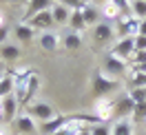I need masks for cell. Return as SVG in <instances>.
<instances>
[{
	"instance_id": "7",
	"label": "cell",
	"mask_w": 146,
	"mask_h": 135,
	"mask_svg": "<svg viewBox=\"0 0 146 135\" xmlns=\"http://www.w3.org/2000/svg\"><path fill=\"white\" fill-rule=\"evenodd\" d=\"M16 135H40V126L29 113H18V117L11 122Z\"/></svg>"
},
{
	"instance_id": "3",
	"label": "cell",
	"mask_w": 146,
	"mask_h": 135,
	"mask_svg": "<svg viewBox=\"0 0 146 135\" xmlns=\"http://www.w3.org/2000/svg\"><path fill=\"white\" fill-rule=\"evenodd\" d=\"M117 84H119V80H113V78H109V75H104V73H102V69L93 71L91 91L98 95V98H109V93L117 89Z\"/></svg>"
},
{
	"instance_id": "40",
	"label": "cell",
	"mask_w": 146,
	"mask_h": 135,
	"mask_svg": "<svg viewBox=\"0 0 146 135\" xmlns=\"http://www.w3.org/2000/svg\"><path fill=\"white\" fill-rule=\"evenodd\" d=\"M5 120V115H2V100H0V122Z\"/></svg>"
},
{
	"instance_id": "10",
	"label": "cell",
	"mask_w": 146,
	"mask_h": 135,
	"mask_svg": "<svg viewBox=\"0 0 146 135\" xmlns=\"http://www.w3.org/2000/svg\"><path fill=\"white\" fill-rule=\"evenodd\" d=\"M38 45L42 47L44 51L53 53V51H58L60 45H62V36H60L58 31H42V33H38Z\"/></svg>"
},
{
	"instance_id": "23",
	"label": "cell",
	"mask_w": 146,
	"mask_h": 135,
	"mask_svg": "<svg viewBox=\"0 0 146 135\" xmlns=\"http://www.w3.org/2000/svg\"><path fill=\"white\" fill-rule=\"evenodd\" d=\"M66 27H71V31H75V33H82L84 29H86V22H84L80 9L71 11V18H69V25H66Z\"/></svg>"
},
{
	"instance_id": "27",
	"label": "cell",
	"mask_w": 146,
	"mask_h": 135,
	"mask_svg": "<svg viewBox=\"0 0 146 135\" xmlns=\"http://www.w3.org/2000/svg\"><path fill=\"white\" fill-rule=\"evenodd\" d=\"M131 2V16L137 20H146V0H128Z\"/></svg>"
},
{
	"instance_id": "6",
	"label": "cell",
	"mask_w": 146,
	"mask_h": 135,
	"mask_svg": "<svg viewBox=\"0 0 146 135\" xmlns=\"http://www.w3.org/2000/svg\"><path fill=\"white\" fill-rule=\"evenodd\" d=\"M139 22H142V20L133 18V16H122V18L113 25V27H115V38H135V36H139Z\"/></svg>"
},
{
	"instance_id": "35",
	"label": "cell",
	"mask_w": 146,
	"mask_h": 135,
	"mask_svg": "<svg viewBox=\"0 0 146 135\" xmlns=\"http://www.w3.org/2000/svg\"><path fill=\"white\" fill-rule=\"evenodd\" d=\"M0 135H11V128H9L7 124H5V122L0 124Z\"/></svg>"
},
{
	"instance_id": "12",
	"label": "cell",
	"mask_w": 146,
	"mask_h": 135,
	"mask_svg": "<svg viewBox=\"0 0 146 135\" xmlns=\"http://www.w3.org/2000/svg\"><path fill=\"white\" fill-rule=\"evenodd\" d=\"M113 38H115V27H113L111 22H104V20H102L100 25L93 27V40H95V42L104 45V42H111Z\"/></svg>"
},
{
	"instance_id": "28",
	"label": "cell",
	"mask_w": 146,
	"mask_h": 135,
	"mask_svg": "<svg viewBox=\"0 0 146 135\" xmlns=\"http://www.w3.org/2000/svg\"><path fill=\"white\" fill-rule=\"evenodd\" d=\"M131 122H133V124H142V122H146V102L135 104L133 115H131Z\"/></svg>"
},
{
	"instance_id": "20",
	"label": "cell",
	"mask_w": 146,
	"mask_h": 135,
	"mask_svg": "<svg viewBox=\"0 0 146 135\" xmlns=\"http://www.w3.org/2000/svg\"><path fill=\"white\" fill-rule=\"evenodd\" d=\"M36 36H38V31H33L27 22H20V25L13 27V38H16L18 42H31Z\"/></svg>"
},
{
	"instance_id": "14",
	"label": "cell",
	"mask_w": 146,
	"mask_h": 135,
	"mask_svg": "<svg viewBox=\"0 0 146 135\" xmlns=\"http://www.w3.org/2000/svg\"><path fill=\"white\" fill-rule=\"evenodd\" d=\"M66 122H69V115H55V117H51V120H46V122H40V124H38V126H40V135H53V133H58Z\"/></svg>"
},
{
	"instance_id": "37",
	"label": "cell",
	"mask_w": 146,
	"mask_h": 135,
	"mask_svg": "<svg viewBox=\"0 0 146 135\" xmlns=\"http://www.w3.org/2000/svg\"><path fill=\"white\" fill-rule=\"evenodd\" d=\"M89 2H91V5H95V7H98V5H104L106 0H89Z\"/></svg>"
},
{
	"instance_id": "8",
	"label": "cell",
	"mask_w": 146,
	"mask_h": 135,
	"mask_svg": "<svg viewBox=\"0 0 146 135\" xmlns=\"http://www.w3.org/2000/svg\"><path fill=\"white\" fill-rule=\"evenodd\" d=\"M25 22H27L33 31H38V33H42V31H51V29H53V25H55L51 11H40V13H36V16L27 18Z\"/></svg>"
},
{
	"instance_id": "13",
	"label": "cell",
	"mask_w": 146,
	"mask_h": 135,
	"mask_svg": "<svg viewBox=\"0 0 146 135\" xmlns=\"http://www.w3.org/2000/svg\"><path fill=\"white\" fill-rule=\"evenodd\" d=\"M133 108H135V102L131 100L128 93L122 95L119 100H115V117H117V120H131Z\"/></svg>"
},
{
	"instance_id": "38",
	"label": "cell",
	"mask_w": 146,
	"mask_h": 135,
	"mask_svg": "<svg viewBox=\"0 0 146 135\" xmlns=\"http://www.w3.org/2000/svg\"><path fill=\"white\" fill-rule=\"evenodd\" d=\"M2 2H11V5H16V2H25V5H27V0H2Z\"/></svg>"
},
{
	"instance_id": "43",
	"label": "cell",
	"mask_w": 146,
	"mask_h": 135,
	"mask_svg": "<svg viewBox=\"0 0 146 135\" xmlns=\"http://www.w3.org/2000/svg\"><path fill=\"white\" fill-rule=\"evenodd\" d=\"M82 2H89V0H82Z\"/></svg>"
},
{
	"instance_id": "17",
	"label": "cell",
	"mask_w": 146,
	"mask_h": 135,
	"mask_svg": "<svg viewBox=\"0 0 146 135\" xmlns=\"http://www.w3.org/2000/svg\"><path fill=\"white\" fill-rule=\"evenodd\" d=\"M100 16L104 18V22H111V25H115L119 18H122V11L111 2V0H106L104 5H100Z\"/></svg>"
},
{
	"instance_id": "11",
	"label": "cell",
	"mask_w": 146,
	"mask_h": 135,
	"mask_svg": "<svg viewBox=\"0 0 146 135\" xmlns=\"http://www.w3.org/2000/svg\"><path fill=\"white\" fill-rule=\"evenodd\" d=\"M20 113V104L18 100H16V95L11 93V95H7V98H2V115H5V124H11L16 117H18Z\"/></svg>"
},
{
	"instance_id": "15",
	"label": "cell",
	"mask_w": 146,
	"mask_h": 135,
	"mask_svg": "<svg viewBox=\"0 0 146 135\" xmlns=\"http://www.w3.org/2000/svg\"><path fill=\"white\" fill-rule=\"evenodd\" d=\"M80 13H82V18H84V22H86V27H95V25H100V22H102L100 7H95V5H91V2L82 5Z\"/></svg>"
},
{
	"instance_id": "32",
	"label": "cell",
	"mask_w": 146,
	"mask_h": 135,
	"mask_svg": "<svg viewBox=\"0 0 146 135\" xmlns=\"http://www.w3.org/2000/svg\"><path fill=\"white\" fill-rule=\"evenodd\" d=\"M60 5H64L71 11H78V9H82V5H86V2H82V0H60Z\"/></svg>"
},
{
	"instance_id": "44",
	"label": "cell",
	"mask_w": 146,
	"mask_h": 135,
	"mask_svg": "<svg viewBox=\"0 0 146 135\" xmlns=\"http://www.w3.org/2000/svg\"><path fill=\"white\" fill-rule=\"evenodd\" d=\"M53 2H60V0H53Z\"/></svg>"
},
{
	"instance_id": "18",
	"label": "cell",
	"mask_w": 146,
	"mask_h": 135,
	"mask_svg": "<svg viewBox=\"0 0 146 135\" xmlns=\"http://www.w3.org/2000/svg\"><path fill=\"white\" fill-rule=\"evenodd\" d=\"M55 2L53 0H27V13H25V18H31V16H36L40 11H51Z\"/></svg>"
},
{
	"instance_id": "22",
	"label": "cell",
	"mask_w": 146,
	"mask_h": 135,
	"mask_svg": "<svg viewBox=\"0 0 146 135\" xmlns=\"http://www.w3.org/2000/svg\"><path fill=\"white\" fill-rule=\"evenodd\" d=\"M80 45H82V33L69 31V33H64V36H62V47H64V49L73 51V49H78Z\"/></svg>"
},
{
	"instance_id": "25",
	"label": "cell",
	"mask_w": 146,
	"mask_h": 135,
	"mask_svg": "<svg viewBox=\"0 0 146 135\" xmlns=\"http://www.w3.org/2000/svg\"><path fill=\"white\" fill-rule=\"evenodd\" d=\"M13 89H16V82H13V78H11L9 73H5V75L0 78V100L7 98V95H11V93H13Z\"/></svg>"
},
{
	"instance_id": "41",
	"label": "cell",
	"mask_w": 146,
	"mask_h": 135,
	"mask_svg": "<svg viewBox=\"0 0 146 135\" xmlns=\"http://www.w3.org/2000/svg\"><path fill=\"white\" fill-rule=\"evenodd\" d=\"M82 135H91V133H89V128H86V131H84V133H82Z\"/></svg>"
},
{
	"instance_id": "5",
	"label": "cell",
	"mask_w": 146,
	"mask_h": 135,
	"mask_svg": "<svg viewBox=\"0 0 146 135\" xmlns=\"http://www.w3.org/2000/svg\"><path fill=\"white\" fill-rule=\"evenodd\" d=\"M91 113L100 120L102 124L111 122V120L115 117V100H111V98H95V102H93V106H91Z\"/></svg>"
},
{
	"instance_id": "29",
	"label": "cell",
	"mask_w": 146,
	"mask_h": 135,
	"mask_svg": "<svg viewBox=\"0 0 146 135\" xmlns=\"http://www.w3.org/2000/svg\"><path fill=\"white\" fill-rule=\"evenodd\" d=\"M128 95H131V100H133L135 104H139V102H146V86L131 89V91H128Z\"/></svg>"
},
{
	"instance_id": "42",
	"label": "cell",
	"mask_w": 146,
	"mask_h": 135,
	"mask_svg": "<svg viewBox=\"0 0 146 135\" xmlns=\"http://www.w3.org/2000/svg\"><path fill=\"white\" fill-rule=\"evenodd\" d=\"M2 75H5V73H2V71H0V78H2Z\"/></svg>"
},
{
	"instance_id": "16",
	"label": "cell",
	"mask_w": 146,
	"mask_h": 135,
	"mask_svg": "<svg viewBox=\"0 0 146 135\" xmlns=\"http://www.w3.org/2000/svg\"><path fill=\"white\" fill-rule=\"evenodd\" d=\"M20 55H22V49L20 45H13V42H7V45L0 47V62H16L20 60Z\"/></svg>"
},
{
	"instance_id": "36",
	"label": "cell",
	"mask_w": 146,
	"mask_h": 135,
	"mask_svg": "<svg viewBox=\"0 0 146 135\" xmlns=\"http://www.w3.org/2000/svg\"><path fill=\"white\" fill-rule=\"evenodd\" d=\"M139 36H146V20L139 22Z\"/></svg>"
},
{
	"instance_id": "1",
	"label": "cell",
	"mask_w": 146,
	"mask_h": 135,
	"mask_svg": "<svg viewBox=\"0 0 146 135\" xmlns=\"http://www.w3.org/2000/svg\"><path fill=\"white\" fill-rule=\"evenodd\" d=\"M40 89V75L33 73V75H29L25 80H20L16 84V89H13V95L18 100L20 108H27L31 102H33V95H36V91Z\"/></svg>"
},
{
	"instance_id": "4",
	"label": "cell",
	"mask_w": 146,
	"mask_h": 135,
	"mask_svg": "<svg viewBox=\"0 0 146 135\" xmlns=\"http://www.w3.org/2000/svg\"><path fill=\"white\" fill-rule=\"evenodd\" d=\"M27 113L33 117L36 122H46V120H51V117L60 115V113L55 111L53 104H49L44 100H33V102L27 106Z\"/></svg>"
},
{
	"instance_id": "2",
	"label": "cell",
	"mask_w": 146,
	"mask_h": 135,
	"mask_svg": "<svg viewBox=\"0 0 146 135\" xmlns=\"http://www.w3.org/2000/svg\"><path fill=\"white\" fill-rule=\"evenodd\" d=\"M102 73L109 75V78H113V80H119L122 75L128 73V62L126 60H119L117 55H113L111 51H106L104 58H102Z\"/></svg>"
},
{
	"instance_id": "19",
	"label": "cell",
	"mask_w": 146,
	"mask_h": 135,
	"mask_svg": "<svg viewBox=\"0 0 146 135\" xmlns=\"http://www.w3.org/2000/svg\"><path fill=\"white\" fill-rule=\"evenodd\" d=\"M51 16H53L55 27H64V25H69V18H71V9H66L64 5L55 2L53 7H51Z\"/></svg>"
},
{
	"instance_id": "34",
	"label": "cell",
	"mask_w": 146,
	"mask_h": 135,
	"mask_svg": "<svg viewBox=\"0 0 146 135\" xmlns=\"http://www.w3.org/2000/svg\"><path fill=\"white\" fill-rule=\"evenodd\" d=\"M7 38H9V27L5 25V27L0 29V47H2V45H7Z\"/></svg>"
},
{
	"instance_id": "30",
	"label": "cell",
	"mask_w": 146,
	"mask_h": 135,
	"mask_svg": "<svg viewBox=\"0 0 146 135\" xmlns=\"http://www.w3.org/2000/svg\"><path fill=\"white\" fill-rule=\"evenodd\" d=\"M128 64H133V67H142V64H146V51H135V53L131 55Z\"/></svg>"
},
{
	"instance_id": "24",
	"label": "cell",
	"mask_w": 146,
	"mask_h": 135,
	"mask_svg": "<svg viewBox=\"0 0 146 135\" xmlns=\"http://www.w3.org/2000/svg\"><path fill=\"white\" fill-rule=\"evenodd\" d=\"M128 84H131V89H139V86H146V73H139L135 69H131L128 67Z\"/></svg>"
},
{
	"instance_id": "21",
	"label": "cell",
	"mask_w": 146,
	"mask_h": 135,
	"mask_svg": "<svg viewBox=\"0 0 146 135\" xmlns=\"http://www.w3.org/2000/svg\"><path fill=\"white\" fill-rule=\"evenodd\" d=\"M133 128H135V124L131 120H117L111 126V135H133Z\"/></svg>"
},
{
	"instance_id": "26",
	"label": "cell",
	"mask_w": 146,
	"mask_h": 135,
	"mask_svg": "<svg viewBox=\"0 0 146 135\" xmlns=\"http://www.w3.org/2000/svg\"><path fill=\"white\" fill-rule=\"evenodd\" d=\"M7 73H9L11 78H13V82L18 84L20 80H25V78H29V75H33L36 69H31V67H13V69H9Z\"/></svg>"
},
{
	"instance_id": "33",
	"label": "cell",
	"mask_w": 146,
	"mask_h": 135,
	"mask_svg": "<svg viewBox=\"0 0 146 135\" xmlns=\"http://www.w3.org/2000/svg\"><path fill=\"white\" fill-rule=\"evenodd\" d=\"M135 51H146V36H135Z\"/></svg>"
},
{
	"instance_id": "31",
	"label": "cell",
	"mask_w": 146,
	"mask_h": 135,
	"mask_svg": "<svg viewBox=\"0 0 146 135\" xmlns=\"http://www.w3.org/2000/svg\"><path fill=\"white\" fill-rule=\"evenodd\" d=\"M89 133L91 135H111V126L109 124H93L89 128Z\"/></svg>"
},
{
	"instance_id": "9",
	"label": "cell",
	"mask_w": 146,
	"mask_h": 135,
	"mask_svg": "<svg viewBox=\"0 0 146 135\" xmlns=\"http://www.w3.org/2000/svg\"><path fill=\"white\" fill-rule=\"evenodd\" d=\"M111 53L117 55L119 60H131V55L135 53V38H117L115 45L111 49Z\"/></svg>"
},
{
	"instance_id": "39",
	"label": "cell",
	"mask_w": 146,
	"mask_h": 135,
	"mask_svg": "<svg viewBox=\"0 0 146 135\" xmlns=\"http://www.w3.org/2000/svg\"><path fill=\"white\" fill-rule=\"evenodd\" d=\"M5 27V13H2V11H0V29Z\"/></svg>"
}]
</instances>
